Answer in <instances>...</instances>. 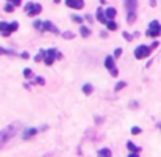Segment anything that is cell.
Here are the masks:
<instances>
[{"instance_id": "6da1fadb", "label": "cell", "mask_w": 161, "mask_h": 157, "mask_svg": "<svg viewBox=\"0 0 161 157\" xmlns=\"http://www.w3.org/2000/svg\"><path fill=\"white\" fill-rule=\"evenodd\" d=\"M19 129H21V124H19V123H11V124L6 126L3 131H0V149L19 132Z\"/></svg>"}, {"instance_id": "7a4b0ae2", "label": "cell", "mask_w": 161, "mask_h": 157, "mask_svg": "<svg viewBox=\"0 0 161 157\" xmlns=\"http://www.w3.org/2000/svg\"><path fill=\"white\" fill-rule=\"evenodd\" d=\"M127 9V22L133 24L136 21V9H138V0H124Z\"/></svg>"}, {"instance_id": "3957f363", "label": "cell", "mask_w": 161, "mask_h": 157, "mask_svg": "<svg viewBox=\"0 0 161 157\" xmlns=\"http://www.w3.org/2000/svg\"><path fill=\"white\" fill-rule=\"evenodd\" d=\"M59 58H63V55L56 51V49H47V51H45V57H44V63L47 66H50V65H53L55 60H59Z\"/></svg>"}, {"instance_id": "277c9868", "label": "cell", "mask_w": 161, "mask_h": 157, "mask_svg": "<svg viewBox=\"0 0 161 157\" xmlns=\"http://www.w3.org/2000/svg\"><path fill=\"white\" fill-rule=\"evenodd\" d=\"M17 28H19L17 22H11V24H8V22H0V33H2L3 36H9Z\"/></svg>"}, {"instance_id": "5b68a950", "label": "cell", "mask_w": 161, "mask_h": 157, "mask_svg": "<svg viewBox=\"0 0 161 157\" xmlns=\"http://www.w3.org/2000/svg\"><path fill=\"white\" fill-rule=\"evenodd\" d=\"M161 35V25L158 21H152L149 24V30H147V36L150 38H158Z\"/></svg>"}, {"instance_id": "8992f818", "label": "cell", "mask_w": 161, "mask_h": 157, "mask_svg": "<svg viewBox=\"0 0 161 157\" xmlns=\"http://www.w3.org/2000/svg\"><path fill=\"white\" fill-rule=\"evenodd\" d=\"M42 11V6L39 3H33V2H28L25 5V13L28 16H38L39 13Z\"/></svg>"}, {"instance_id": "52a82bcc", "label": "cell", "mask_w": 161, "mask_h": 157, "mask_svg": "<svg viewBox=\"0 0 161 157\" xmlns=\"http://www.w3.org/2000/svg\"><path fill=\"white\" fill-rule=\"evenodd\" d=\"M153 49L150 47V46H138V47L135 49V57L138 60H142V58H146V57H149Z\"/></svg>"}, {"instance_id": "ba28073f", "label": "cell", "mask_w": 161, "mask_h": 157, "mask_svg": "<svg viewBox=\"0 0 161 157\" xmlns=\"http://www.w3.org/2000/svg\"><path fill=\"white\" fill-rule=\"evenodd\" d=\"M105 68L108 69V71L111 72V75H114V77L117 75V72H119L116 68V63H114V57H111V55H108L105 58Z\"/></svg>"}, {"instance_id": "9c48e42d", "label": "cell", "mask_w": 161, "mask_h": 157, "mask_svg": "<svg viewBox=\"0 0 161 157\" xmlns=\"http://www.w3.org/2000/svg\"><path fill=\"white\" fill-rule=\"evenodd\" d=\"M66 2V6L72 9H82L85 6V0H64Z\"/></svg>"}, {"instance_id": "30bf717a", "label": "cell", "mask_w": 161, "mask_h": 157, "mask_svg": "<svg viewBox=\"0 0 161 157\" xmlns=\"http://www.w3.org/2000/svg\"><path fill=\"white\" fill-rule=\"evenodd\" d=\"M38 132H39V129H36V127H27L25 131H23V133H22V138L23 140L33 138V137H35Z\"/></svg>"}, {"instance_id": "8fae6325", "label": "cell", "mask_w": 161, "mask_h": 157, "mask_svg": "<svg viewBox=\"0 0 161 157\" xmlns=\"http://www.w3.org/2000/svg\"><path fill=\"white\" fill-rule=\"evenodd\" d=\"M42 32H52V33H55V35H58L59 30L56 28V27L53 25L50 21H45V22H44V25H42Z\"/></svg>"}, {"instance_id": "7c38bea8", "label": "cell", "mask_w": 161, "mask_h": 157, "mask_svg": "<svg viewBox=\"0 0 161 157\" xmlns=\"http://www.w3.org/2000/svg\"><path fill=\"white\" fill-rule=\"evenodd\" d=\"M97 21H99V22H102V24H106V22H108V18H106L105 11H103L102 8H99V9H97Z\"/></svg>"}, {"instance_id": "4fadbf2b", "label": "cell", "mask_w": 161, "mask_h": 157, "mask_svg": "<svg viewBox=\"0 0 161 157\" xmlns=\"http://www.w3.org/2000/svg\"><path fill=\"white\" fill-rule=\"evenodd\" d=\"M105 14H106V18H108V21H113V18H116L117 11H116V8L110 6V8H106V9H105Z\"/></svg>"}, {"instance_id": "5bb4252c", "label": "cell", "mask_w": 161, "mask_h": 157, "mask_svg": "<svg viewBox=\"0 0 161 157\" xmlns=\"http://www.w3.org/2000/svg\"><path fill=\"white\" fill-rule=\"evenodd\" d=\"M80 35L83 36V38H88L89 35H91V30L88 28V27H85V25H82L80 27Z\"/></svg>"}, {"instance_id": "9a60e30c", "label": "cell", "mask_w": 161, "mask_h": 157, "mask_svg": "<svg viewBox=\"0 0 161 157\" xmlns=\"http://www.w3.org/2000/svg\"><path fill=\"white\" fill-rule=\"evenodd\" d=\"M127 148H128L132 152H139L141 151V148H138V146H136L133 142H127Z\"/></svg>"}, {"instance_id": "2e32d148", "label": "cell", "mask_w": 161, "mask_h": 157, "mask_svg": "<svg viewBox=\"0 0 161 157\" xmlns=\"http://www.w3.org/2000/svg\"><path fill=\"white\" fill-rule=\"evenodd\" d=\"M83 93H85V94H91L92 93V85L91 83H85V85H83Z\"/></svg>"}, {"instance_id": "e0dca14e", "label": "cell", "mask_w": 161, "mask_h": 157, "mask_svg": "<svg viewBox=\"0 0 161 157\" xmlns=\"http://www.w3.org/2000/svg\"><path fill=\"white\" fill-rule=\"evenodd\" d=\"M106 28H108L110 32H114V30L117 28V24L114 21H108V22H106Z\"/></svg>"}, {"instance_id": "ac0fdd59", "label": "cell", "mask_w": 161, "mask_h": 157, "mask_svg": "<svg viewBox=\"0 0 161 157\" xmlns=\"http://www.w3.org/2000/svg\"><path fill=\"white\" fill-rule=\"evenodd\" d=\"M99 156L100 157H111V151H110V149H100Z\"/></svg>"}, {"instance_id": "d6986e66", "label": "cell", "mask_w": 161, "mask_h": 157, "mask_svg": "<svg viewBox=\"0 0 161 157\" xmlns=\"http://www.w3.org/2000/svg\"><path fill=\"white\" fill-rule=\"evenodd\" d=\"M42 25H44V22L42 21H35L33 22V27H35L36 30H41V32H42Z\"/></svg>"}, {"instance_id": "ffe728a7", "label": "cell", "mask_w": 161, "mask_h": 157, "mask_svg": "<svg viewBox=\"0 0 161 157\" xmlns=\"http://www.w3.org/2000/svg\"><path fill=\"white\" fill-rule=\"evenodd\" d=\"M23 75H25L27 79H31L33 77V71H31V69H28V68H25V69H23Z\"/></svg>"}, {"instance_id": "44dd1931", "label": "cell", "mask_w": 161, "mask_h": 157, "mask_svg": "<svg viewBox=\"0 0 161 157\" xmlns=\"http://www.w3.org/2000/svg\"><path fill=\"white\" fill-rule=\"evenodd\" d=\"M0 55H14V52H13V51H8V49L0 47Z\"/></svg>"}, {"instance_id": "7402d4cb", "label": "cell", "mask_w": 161, "mask_h": 157, "mask_svg": "<svg viewBox=\"0 0 161 157\" xmlns=\"http://www.w3.org/2000/svg\"><path fill=\"white\" fill-rule=\"evenodd\" d=\"M44 57H45V51H41L38 55L35 57V60H36V61H41V60H44Z\"/></svg>"}, {"instance_id": "603a6c76", "label": "cell", "mask_w": 161, "mask_h": 157, "mask_svg": "<svg viewBox=\"0 0 161 157\" xmlns=\"http://www.w3.org/2000/svg\"><path fill=\"white\" fill-rule=\"evenodd\" d=\"M5 11H6V13L14 11V5H13V3H6V5H5Z\"/></svg>"}, {"instance_id": "cb8c5ba5", "label": "cell", "mask_w": 161, "mask_h": 157, "mask_svg": "<svg viewBox=\"0 0 161 157\" xmlns=\"http://www.w3.org/2000/svg\"><path fill=\"white\" fill-rule=\"evenodd\" d=\"M72 21L77 22V24H83V18H80V16H77V14L72 16Z\"/></svg>"}, {"instance_id": "d4e9b609", "label": "cell", "mask_w": 161, "mask_h": 157, "mask_svg": "<svg viewBox=\"0 0 161 157\" xmlns=\"http://www.w3.org/2000/svg\"><path fill=\"white\" fill-rule=\"evenodd\" d=\"M125 85H127L125 82H117V83H116V86H114V90H116V91H119V90H122Z\"/></svg>"}, {"instance_id": "484cf974", "label": "cell", "mask_w": 161, "mask_h": 157, "mask_svg": "<svg viewBox=\"0 0 161 157\" xmlns=\"http://www.w3.org/2000/svg\"><path fill=\"white\" fill-rule=\"evenodd\" d=\"M33 83H39V85H44V83H45V80L42 79V77H36L35 80H33Z\"/></svg>"}, {"instance_id": "4316f807", "label": "cell", "mask_w": 161, "mask_h": 157, "mask_svg": "<svg viewBox=\"0 0 161 157\" xmlns=\"http://www.w3.org/2000/svg\"><path fill=\"white\" fill-rule=\"evenodd\" d=\"M63 36H64V38H67V39H70V38H73L75 35H73L72 32H64V33H63Z\"/></svg>"}, {"instance_id": "83f0119b", "label": "cell", "mask_w": 161, "mask_h": 157, "mask_svg": "<svg viewBox=\"0 0 161 157\" xmlns=\"http://www.w3.org/2000/svg\"><path fill=\"white\" fill-rule=\"evenodd\" d=\"M8 3H13L14 6H19L22 3V0H8Z\"/></svg>"}, {"instance_id": "f1b7e54d", "label": "cell", "mask_w": 161, "mask_h": 157, "mask_svg": "<svg viewBox=\"0 0 161 157\" xmlns=\"http://www.w3.org/2000/svg\"><path fill=\"white\" fill-rule=\"evenodd\" d=\"M124 38H125V39H127V41H132V39H133V36H132V35H130V33L124 32Z\"/></svg>"}, {"instance_id": "f546056e", "label": "cell", "mask_w": 161, "mask_h": 157, "mask_svg": "<svg viewBox=\"0 0 161 157\" xmlns=\"http://www.w3.org/2000/svg\"><path fill=\"white\" fill-rule=\"evenodd\" d=\"M120 53H122V49H116V51H114V58H119Z\"/></svg>"}, {"instance_id": "4dcf8cb0", "label": "cell", "mask_w": 161, "mask_h": 157, "mask_svg": "<svg viewBox=\"0 0 161 157\" xmlns=\"http://www.w3.org/2000/svg\"><path fill=\"white\" fill-rule=\"evenodd\" d=\"M132 133H133V135H138V133H141V129L139 127H133L132 129Z\"/></svg>"}, {"instance_id": "1f68e13d", "label": "cell", "mask_w": 161, "mask_h": 157, "mask_svg": "<svg viewBox=\"0 0 161 157\" xmlns=\"http://www.w3.org/2000/svg\"><path fill=\"white\" fill-rule=\"evenodd\" d=\"M128 157H139V152H132V154H128Z\"/></svg>"}, {"instance_id": "d6a6232c", "label": "cell", "mask_w": 161, "mask_h": 157, "mask_svg": "<svg viewBox=\"0 0 161 157\" xmlns=\"http://www.w3.org/2000/svg\"><path fill=\"white\" fill-rule=\"evenodd\" d=\"M85 19H86V21H89V22H92V18H91V14H86V16H85Z\"/></svg>"}, {"instance_id": "836d02e7", "label": "cell", "mask_w": 161, "mask_h": 157, "mask_svg": "<svg viewBox=\"0 0 161 157\" xmlns=\"http://www.w3.org/2000/svg\"><path fill=\"white\" fill-rule=\"evenodd\" d=\"M21 57H22V58H28V57H30V55H28V53H27V52H23V53H22V55H21Z\"/></svg>"}, {"instance_id": "e575fe53", "label": "cell", "mask_w": 161, "mask_h": 157, "mask_svg": "<svg viewBox=\"0 0 161 157\" xmlns=\"http://www.w3.org/2000/svg\"><path fill=\"white\" fill-rule=\"evenodd\" d=\"M150 47H152V49H155V47H158V42H156V41H155V42H153V44H152V46H150Z\"/></svg>"}, {"instance_id": "d590c367", "label": "cell", "mask_w": 161, "mask_h": 157, "mask_svg": "<svg viewBox=\"0 0 161 157\" xmlns=\"http://www.w3.org/2000/svg\"><path fill=\"white\" fill-rule=\"evenodd\" d=\"M59 2H61V0H55V3H59Z\"/></svg>"}, {"instance_id": "8d00e7d4", "label": "cell", "mask_w": 161, "mask_h": 157, "mask_svg": "<svg viewBox=\"0 0 161 157\" xmlns=\"http://www.w3.org/2000/svg\"><path fill=\"white\" fill-rule=\"evenodd\" d=\"M160 129H161V124H160Z\"/></svg>"}]
</instances>
